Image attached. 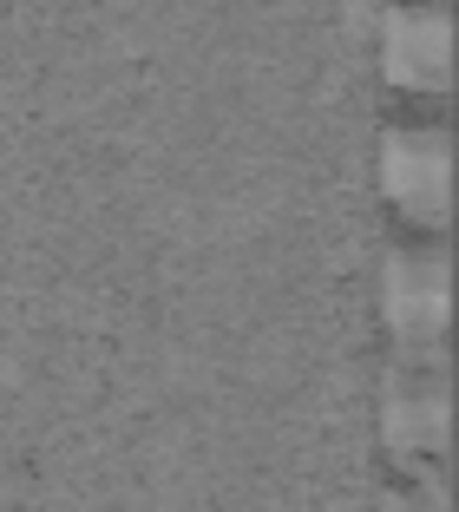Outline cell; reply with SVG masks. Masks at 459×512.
Returning <instances> with one entry per match:
<instances>
[{
  "label": "cell",
  "mask_w": 459,
  "mask_h": 512,
  "mask_svg": "<svg viewBox=\"0 0 459 512\" xmlns=\"http://www.w3.org/2000/svg\"><path fill=\"white\" fill-rule=\"evenodd\" d=\"M381 73L407 92H440L453 79V27L433 7H394L381 20Z\"/></svg>",
  "instance_id": "4"
},
{
  "label": "cell",
  "mask_w": 459,
  "mask_h": 512,
  "mask_svg": "<svg viewBox=\"0 0 459 512\" xmlns=\"http://www.w3.org/2000/svg\"><path fill=\"white\" fill-rule=\"evenodd\" d=\"M381 440L400 467H427L446 447V381L440 362H394L381 401Z\"/></svg>",
  "instance_id": "3"
},
{
  "label": "cell",
  "mask_w": 459,
  "mask_h": 512,
  "mask_svg": "<svg viewBox=\"0 0 459 512\" xmlns=\"http://www.w3.org/2000/svg\"><path fill=\"white\" fill-rule=\"evenodd\" d=\"M387 512H446V499H440L433 480H420V486H394V493H387Z\"/></svg>",
  "instance_id": "5"
},
{
  "label": "cell",
  "mask_w": 459,
  "mask_h": 512,
  "mask_svg": "<svg viewBox=\"0 0 459 512\" xmlns=\"http://www.w3.org/2000/svg\"><path fill=\"white\" fill-rule=\"evenodd\" d=\"M381 309H387V335H394L400 362H440V342H446V256L433 250V243L387 256Z\"/></svg>",
  "instance_id": "1"
},
{
  "label": "cell",
  "mask_w": 459,
  "mask_h": 512,
  "mask_svg": "<svg viewBox=\"0 0 459 512\" xmlns=\"http://www.w3.org/2000/svg\"><path fill=\"white\" fill-rule=\"evenodd\" d=\"M381 191L400 217L414 224H446V191H453V151L433 125H394L381 138Z\"/></svg>",
  "instance_id": "2"
}]
</instances>
